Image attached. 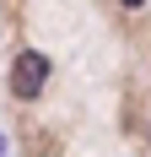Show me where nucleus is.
Wrapping results in <instances>:
<instances>
[{"label":"nucleus","mask_w":151,"mask_h":157,"mask_svg":"<svg viewBox=\"0 0 151 157\" xmlns=\"http://www.w3.org/2000/svg\"><path fill=\"white\" fill-rule=\"evenodd\" d=\"M43 81H49V60L38 54V49L16 54V65H11V92H16V98H38Z\"/></svg>","instance_id":"nucleus-1"},{"label":"nucleus","mask_w":151,"mask_h":157,"mask_svg":"<svg viewBox=\"0 0 151 157\" xmlns=\"http://www.w3.org/2000/svg\"><path fill=\"white\" fill-rule=\"evenodd\" d=\"M119 6H130V11H135V6H146V0H119Z\"/></svg>","instance_id":"nucleus-2"}]
</instances>
